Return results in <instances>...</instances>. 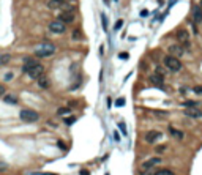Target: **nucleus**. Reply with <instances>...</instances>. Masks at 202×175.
<instances>
[{
  "label": "nucleus",
  "mask_w": 202,
  "mask_h": 175,
  "mask_svg": "<svg viewBox=\"0 0 202 175\" xmlns=\"http://www.w3.org/2000/svg\"><path fill=\"white\" fill-rule=\"evenodd\" d=\"M22 71L29 77H32V79H38L44 73V66L41 63H36V65H24L22 66Z\"/></svg>",
  "instance_id": "1"
},
{
  "label": "nucleus",
  "mask_w": 202,
  "mask_h": 175,
  "mask_svg": "<svg viewBox=\"0 0 202 175\" xmlns=\"http://www.w3.org/2000/svg\"><path fill=\"white\" fill-rule=\"evenodd\" d=\"M54 52H55V46L49 41H44V43L40 44L38 49H36V57H38V59H46V57H50Z\"/></svg>",
  "instance_id": "2"
},
{
  "label": "nucleus",
  "mask_w": 202,
  "mask_h": 175,
  "mask_svg": "<svg viewBox=\"0 0 202 175\" xmlns=\"http://www.w3.org/2000/svg\"><path fill=\"white\" fill-rule=\"evenodd\" d=\"M19 118L25 123H35V122L40 120V114L36 112V110H32V109H21Z\"/></svg>",
  "instance_id": "3"
},
{
  "label": "nucleus",
  "mask_w": 202,
  "mask_h": 175,
  "mask_svg": "<svg viewBox=\"0 0 202 175\" xmlns=\"http://www.w3.org/2000/svg\"><path fill=\"white\" fill-rule=\"evenodd\" d=\"M163 62H164V66H166L169 71H172V73H178L182 69V62L177 59V57H172V55H166L163 59Z\"/></svg>",
  "instance_id": "4"
},
{
  "label": "nucleus",
  "mask_w": 202,
  "mask_h": 175,
  "mask_svg": "<svg viewBox=\"0 0 202 175\" xmlns=\"http://www.w3.org/2000/svg\"><path fill=\"white\" fill-rule=\"evenodd\" d=\"M175 36H177V39H178V43H180L182 46H183V49L185 50H190L191 48V41H190V35H188V32L185 29H180V30H177V33H175Z\"/></svg>",
  "instance_id": "5"
},
{
  "label": "nucleus",
  "mask_w": 202,
  "mask_h": 175,
  "mask_svg": "<svg viewBox=\"0 0 202 175\" xmlns=\"http://www.w3.org/2000/svg\"><path fill=\"white\" fill-rule=\"evenodd\" d=\"M49 32L52 33H59V35H62V33L66 32V25L63 24L60 19H54V21L49 22Z\"/></svg>",
  "instance_id": "6"
},
{
  "label": "nucleus",
  "mask_w": 202,
  "mask_h": 175,
  "mask_svg": "<svg viewBox=\"0 0 202 175\" xmlns=\"http://www.w3.org/2000/svg\"><path fill=\"white\" fill-rule=\"evenodd\" d=\"M167 50H169V55L177 57V59L178 57H183V54H185V49L182 44H169Z\"/></svg>",
  "instance_id": "7"
},
{
  "label": "nucleus",
  "mask_w": 202,
  "mask_h": 175,
  "mask_svg": "<svg viewBox=\"0 0 202 175\" xmlns=\"http://www.w3.org/2000/svg\"><path fill=\"white\" fill-rule=\"evenodd\" d=\"M57 19H60L65 25L66 24H73V22H74V13L73 11H62Z\"/></svg>",
  "instance_id": "8"
},
{
  "label": "nucleus",
  "mask_w": 202,
  "mask_h": 175,
  "mask_svg": "<svg viewBox=\"0 0 202 175\" xmlns=\"http://www.w3.org/2000/svg\"><path fill=\"white\" fill-rule=\"evenodd\" d=\"M185 115L190 117V118H202V110L199 107H186L185 109Z\"/></svg>",
  "instance_id": "9"
},
{
  "label": "nucleus",
  "mask_w": 202,
  "mask_h": 175,
  "mask_svg": "<svg viewBox=\"0 0 202 175\" xmlns=\"http://www.w3.org/2000/svg\"><path fill=\"white\" fill-rule=\"evenodd\" d=\"M161 136H163V134H161L160 131H156V129L149 131V133H145V142L155 144V142H158V140L161 139Z\"/></svg>",
  "instance_id": "10"
},
{
  "label": "nucleus",
  "mask_w": 202,
  "mask_h": 175,
  "mask_svg": "<svg viewBox=\"0 0 202 175\" xmlns=\"http://www.w3.org/2000/svg\"><path fill=\"white\" fill-rule=\"evenodd\" d=\"M193 16H194V22H196V24L202 22V8L199 5H196L193 8Z\"/></svg>",
  "instance_id": "11"
},
{
  "label": "nucleus",
  "mask_w": 202,
  "mask_h": 175,
  "mask_svg": "<svg viewBox=\"0 0 202 175\" xmlns=\"http://www.w3.org/2000/svg\"><path fill=\"white\" fill-rule=\"evenodd\" d=\"M65 0H49L48 2V8L50 10H57V8H62L63 5H65Z\"/></svg>",
  "instance_id": "12"
},
{
  "label": "nucleus",
  "mask_w": 202,
  "mask_h": 175,
  "mask_svg": "<svg viewBox=\"0 0 202 175\" xmlns=\"http://www.w3.org/2000/svg\"><path fill=\"white\" fill-rule=\"evenodd\" d=\"M161 163V158H150L149 161H145V163L142 164V167L144 169H150V167H153V166H156V164H160Z\"/></svg>",
  "instance_id": "13"
},
{
  "label": "nucleus",
  "mask_w": 202,
  "mask_h": 175,
  "mask_svg": "<svg viewBox=\"0 0 202 175\" xmlns=\"http://www.w3.org/2000/svg\"><path fill=\"white\" fill-rule=\"evenodd\" d=\"M38 87L40 89H49V85H50V80L48 79L46 76H41V77H38Z\"/></svg>",
  "instance_id": "14"
},
{
  "label": "nucleus",
  "mask_w": 202,
  "mask_h": 175,
  "mask_svg": "<svg viewBox=\"0 0 202 175\" xmlns=\"http://www.w3.org/2000/svg\"><path fill=\"white\" fill-rule=\"evenodd\" d=\"M150 82H153L155 85H160V87H163V84H164V79H163V77H160V76H156V74H153V76H150Z\"/></svg>",
  "instance_id": "15"
},
{
  "label": "nucleus",
  "mask_w": 202,
  "mask_h": 175,
  "mask_svg": "<svg viewBox=\"0 0 202 175\" xmlns=\"http://www.w3.org/2000/svg\"><path fill=\"white\" fill-rule=\"evenodd\" d=\"M169 133L172 134L175 139H183V136H185L182 131H178V129H175V128H172V126H169Z\"/></svg>",
  "instance_id": "16"
},
{
  "label": "nucleus",
  "mask_w": 202,
  "mask_h": 175,
  "mask_svg": "<svg viewBox=\"0 0 202 175\" xmlns=\"http://www.w3.org/2000/svg\"><path fill=\"white\" fill-rule=\"evenodd\" d=\"M11 55L10 54H0V66H5L6 63H10Z\"/></svg>",
  "instance_id": "17"
},
{
  "label": "nucleus",
  "mask_w": 202,
  "mask_h": 175,
  "mask_svg": "<svg viewBox=\"0 0 202 175\" xmlns=\"http://www.w3.org/2000/svg\"><path fill=\"white\" fill-rule=\"evenodd\" d=\"M153 175H175V172L171 169H158Z\"/></svg>",
  "instance_id": "18"
},
{
  "label": "nucleus",
  "mask_w": 202,
  "mask_h": 175,
  "mask_svg": "<svg viewBox=\"0 0 202 175\" xmlns=\"http://www.w3.org/2000/svg\"><path fill=\"white\" fill-rule=\"evenodd\" d=\"M3 99H5L6 103H10V104H16V103H18V98H16L14 95H6V93H5Z\"/></svg>",
  "instance_id": "19"
},
{
  "label": "nucleus",
  "mask_w": 202,
  "mask_h": 175,
  "mask_svg": "<svg viewBox=\"0 0 202 175\" xmlns=\"http://www.w3.org/2000/svg\"><path fill=\"white\" fill-rule=\"evenodd\" d=\"M38 63V60L33 59V57H25L24 59V65H36Z\"/></svg>",
  "instance_id": "20"
},
{
  "label": "nucleus",
  "mask_w": 202,
  "mask_h": 175,
  "mask_svg": "<svg viewBox=\"0 0 202 175\" xmlns=\"http://www.w3.org/2000/svg\"><path fill=\"white\" fill-rule=\"evenodd\" d=\"M155 69H156V73H155V74H156V76H160V77H163V79H164V76H166V69H164L163 66H156Z\"/></svg>",
  "instance_id": "21"
},
{
  "label": "nucleus",
  "mask_w": 202,
  "mask_h": 175,
  "mask_svg": "<svg viewBox=\"0 0 202 175\" xmlns=\"http://www.w3.org/2000/svg\"><path fill=\"white\" fill-rule=\"evenodd\" d=\"M197 104H199L197 101H193V99H190V101H185V103L182 104V106H183V107H197Z\"/></svg>",
  "instance_id": "22"
},
{
  "label": "nucleus",
  "mask_w": 202,
  "mask_h": 175,
  "mask_svg": "<svg viewBox=\"0 0 202 175\" xmlns=\"http://www.w3.org/2000/svg\"><path fill=\"white\" fill-rule=\"evenodd\" d=\"M71 36H73V39H82V32L79 29H76V30H73Z\"/></svg>",
  "instance_id": "23"
},
{
  "label": "nucleus",
  "mask_w": 202,
  "mask_h": 175,
  "mask_svg": "<svg viewBox=\"0 0 202 175\" xmlns=\"http://www.w3.org/2000/svg\"><path fill=\"white\" fill-rule=\"evenodd\" d=\"M70 112H71L70 107H60V109L57 110V115H65V114H70Z\"/></svg>",
  "instance_id": "24"
},
{
  "label": "nucleus",
  "mask_w": 202,
  "mask_h": 175,
  "mask_svg": "<svg viewBox=\"0 0 202 175\" xmlns=\"http://www.w3.org/2000/svg\"><path fill=\"white\" fill-rule=\"evenodd\" d=\"M122 27H123V19H119V21L115 22V25H114V30L117 32V30H120Z\"/></svg>",
  "instance_id": "25"
},
{
  "label": "nucleus",
  "mask_w": 202,
  "mask_h": 175,
  "mask_svg": "<svg viewBox=\"0 0 202 175\" xmlns=\"http://www.w3.org/2000/svg\"><path fill=\"white\" fill-rule=\"evenodd\" d=\"M74 122H76V117H68V118H65V125H73Z\"/></svg>",
  "instance_id": "26"
},
{
  "label": "nucleus",
  "mask_w": 202,
  "mask_h": 175,
  "mask_svg": "<svg viewBox=\"0 0 202 175\" xmlns=\"http://www.w3.org/2000/svg\"><path fill=\"white\" fill-rule=\"evenodd\" d=\"M123 104H125V99H123V98H119V99L115 101V106H117V107L123 106Z\"/></svg>",
  "instance_id": "27"
},
{
  "label": "nucleus",
  "mask_w": 202,
  "mask_h": 175,
  "mask_svg": "<svg viewBox=\"0 0 202 175\" xmlns=\"http://www.w3.org/2000/svg\"><path fill=\"white\" fill-rule=\"evenodd\" d=\"M6 169H8V166H6L5 163H0V172H5Z\"/></svg>",
  "instance_id": "28"
},
{
  "label": "nucleus",
  "mask_w": 202,
  "mask_h": 175,
  "mask_svg": "<svg viewBox=\"0 0 202 175\" xmlns=\"http://www.w3.org/2000/svg\"><path fill=\"white\" fill-rule=\"evenodd\" d=\"M101 21H103V27H104V30H107V25H106V16H104V14H101Z\"/></svg>",
  "instance_id": "29"
},
{
  "label": "nucleus",
  "mask_w": 202,
  "mask_h": 175,
  "mask_svg": "<svg viewBox=\"0 0 202 175\" xmlns=\"http://www.w3.org/2000/svg\"><path fill=\"white\" fill-rule=\"evenodd\" d=\"M3 96H5V87L0 85V98H3Z\"/></svg>",
  "instance_id": "30"
},
{
  "label": "nucleus",
  "mask_w": 202,
  "mask_h": 175,
  "mask_svg": "<svg viewBox=\"0 0 202 175\" xmlns=\"http://www.w3.org/2000/svg\"><path fill=\"white\" fill-rule=\"evenodd\" d=\"M193 92H194V93H202V87H194Z\"/></svg>",
  "instance_id": "31"
},
{
  "label": "nucleus",
  "mask_w": 202,
  "mask_h": 175,
  "mask_svg": "<svg viewBox=\"0 0 202 175\" xmlns=\"http://www.w3.org/2000/svg\"><path fill=\"white\" fill-rule=\"evenodd\" d=\"M57 144H59V147H60V148H63V150L66 148V147H65V144H63L62 140H59V142H57Z\"/></svg>",
  "instance_id": "32"
},
{
  "label": "nucleus",
  "mask_w": 202,
  "mask_h": 175,
  "mask_svg": "<svg viewBox=\"0 0 202 175\" xmlns=\"http://www.w3.org/2000/svg\"><path fill=\"white\" fill-rule=\"evenodd\" d=\"M164 150H166V145H161L160 148H158V147H156V151H164Z\"/></svg>",
  "instance_id": "33"
},
{
  "label": "nucleus",
  "mask_w": 202,
  "mask_h": 175,
  "mask_svg": "<svg viewBox=\"0 0 202 175\" xmlns=\"http://www.w3.org/2000/svg\"><path fill=\"white\" fill-rule=\"evenodd\" d=\"M11 77H13V74H11V73H10V74H6V76H5V80H10V79H11Z\"/></svg>",
  "instance_id": "34"
},
{
  "label": "nucleus",
  "mask_w": 202,
  "mask_h": 175,
  "mask_svg": "<svg viewBox=\"0 0 202 175\" xmlns=\"http://www.w3.org/2000/svg\"><path fill=\"white\" fill-rule=\"evenodd\" d=\"M180 93H182V95H185V93H186V89H185V87H182V89H180Z\"/></svg>",
  "instance_id": "35"
},
{
  "label": "nucleus",
  "mask_w": 202,
  "mask_h": 175,
  "mask_svg": "<svg viewBox=\"0 0 202 175\" xmlns=\"http://www.w3.org/2000/svg\"><path fill=\"white\" fill-rule=\"evenodd\" d=\"M32 175H55V174H32Z\"/></svg>",
  "instance_id": "36"
},
{
  "label": "nucleus",
  "mask_w": 202,
  "mask_h": 175,
  "mask_svg": "<svg viewBox=\"0 0 202 175\" xmlns=\"http://www.w3.org/2000/svg\"><path fill=\"white\" fill-rule=\"evenodd\" d=\"M199 6H201V8H202V0H201V3H199Z\"/></svg>",
  "instance_id": "37"
}]
</instances>
